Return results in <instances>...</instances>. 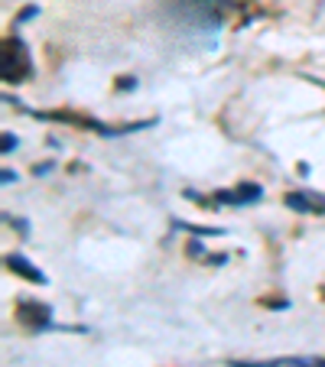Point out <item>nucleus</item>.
Listing matches in <instances>:
<instances>
[{"mask_svg": "<svg viewBox=\"0 0 325 367\" xmlns=\"http://www.w3.org/2000/svg\"><path fill=\"white\" fill-rule=\"evenodd\" d=\"M30 72H32V65H30L26 46L20 39H7V46H3V78L7 82H26Z\"/></svg>", "mask_w": 325, "mask_h": 367, "instance_id": "f257e3e1", "label": "nucleus"}, {"mask_svg": "<svg viewBox=\"0 0 325 367\" xmlns=\"http://www.w3.org/2000/svg\"><path fill=\"white\" fill-rule=\"evenodd\" d=\"M231 367H325V357H273V361H231Z\"/></svg>", "mask_w": 325, "mask_h": 367, "instance_id": "f03ea898", "label": "nucleus"}, {"mask_svg": "<svg viewBox=\"0 0 325 367\" xmlns=\"http://www.w3.org/2000/svg\"><path fill=\"white\" fill-rule=\"evenodd\" d=\"M17 319H20L26 328H46L49 325V305H39V303H20L17 305Z\"/></svg>", "mask_w": 325, "mask_h": 367, "instance_id": "7ed1b4c3", "label": "nucleus"}, {"mask_svg": "<svg viewBox=\"0 0 325 367\" xmlns=\"http://www.w3.org/2000/svg\"><path fill=\"white\" fill-rule=\"evenodd\" d=\"M260 195H263L260 192V185L241 182L234 192H218V202H221V205H244V202H257Z\"/></svg>", "mask_w": 325, "mask_h": 367, "instance_id": "20e7f679", "label": "nucleus"}, {"mask_svg": "<svg viewBox=\"0 0 325 367\" xmlns=\"http://www.w3.org/2000/svg\"><path fill=\"white\" fill-rule=\"evenodd\" d=\"M7 270H13L17 276H26V280H32V283H46L43 270H36L30 260L20 257V254H10V257H7Z\"/></svg>", "mask_w": 325, "mask_h": 367, "instance_id": "39448f33", "label": "nucleus"}, {"mask_svg": "<svg viewBox=\"0 0 325 367\" xmlns=\"http://www.w3.org/2000/svg\"><path fill=\"white\" fill-rule=\"evenodd\" d=\"M283 202H286V205H290L292 211H315V208H313V198H309V195L290 192V195H286V198H283Z\"/></svg>", "mask_w": 325, "mask_h": 367, "instance_id": "423d86ee", "label": "nucleus"}, {"mask_svg": "<svg viewBox=\"0 0 325 367\" xmlns=\"http://www.w3.org/2000/svg\"><path fill=\"white\" fill-rule=\"evenodd\" d=\"M13 147H17V140H13V137H10V133H7V137H3V150H7V153H10V150H13Z\"/></svg>", "mask_w": 325, "mask_h": 367, "instance_id": "0eeeda50", "label": "nucleus"}]
</instances>
